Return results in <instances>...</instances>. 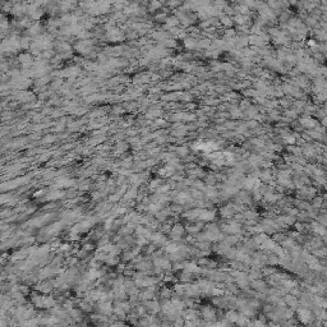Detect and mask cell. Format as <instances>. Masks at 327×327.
<instances>
[{
  "mask_svg": "<svg viewBox=\"0 0 327 327\" xmlns=\"http://www.w3.org/2000/svg\"><path fill=\"white\" fill-rule=\"evenodd\" d=\"M81 74V68L77 67V65H73V67H68L63 70H60L59 73V77H65V78H76L77 76Z\"/></svg>",
  "mask_w": 327,
  "mask_h": 327,
  "instance_id": "cell-1",
  "label": "cell"
},
{
  "mask_svg": "<svg viewBox=\"0 0 327 327\" xmlns=\"http://www.w3.org/2000/svg\"><path fill=\"white\" fill-rule=\"evenodd\" d=\"M18 60L22 64V68H25V69L31 68L35 64V60H33V56L31 53H21L18 55Z\"/></svg>",
  "mask_w": 327,
  "mask_h": 327,
  "instance_id": "cell-2",
  "label": "cell"
},
{
  "mask_svg": "<svg viewBox=\"0 0 327 327\" xmlns=\"http://www.w3.org/2000/svg\"><path fill=\"white\" fill-rule=\"evenodd\" d=\"M92 46H93V42L91 40H82V41H78V44L74 47L81 54H88L92 50Z\"/></svg>",
  "mask_w": 327,
  "mask_h": 327,
  "instance_id": "cell-3",
  "label": "cell"
},
{
  "mask_svg": "<svg viewBox=\"0 0 327 327\" xmlns=\"http://www.w3.org/2000/svg\"><path fill=\"white\" fill-rule=\"evenodd\" d=\"M12 13H13V16L16 17H23L25 14H27V4L25 3H17L14 4L13 9H12Z\"/></svg>",
  "mask_w": 327,
  "mask_h": 327,
  "instance_id": "cell-4",
  "label": "cell"
},
{
  "mask_svg": "<svg viewBox=\"0 0 327 327\" xmlns=\"http://www.w3.org/2000/svg\"><path fill=\"white\" fill-rule=\"evenodd\" d=\"M99 311L104 314H110L114 312V308H113V304L109 300H99Z\"/></svg>",
  "mask_w": 327,
  "mask_h": 327,
  "instance_id": "cell-5",
  "label": "cell"
},
{
  "mask_svg": "<svg viewBox=\"0 0 327 327\" xmlns=\"http://www.w3.org/2000/svg\"><path fill=\"white\" fill-rule=\"evenodd\" d=\"M183 234H184V227L178 224V225H174V227L171 229V234H170V236H171V239L179 240Z\"/></svg>",
  "mask_w": 327,
  "mask_h": 327,
  "instance_id": "cell-6",
  "label": "cell"
},
{
  "mask_svg": "<svg viewBox=\"0 0 327 327\" xmlns=\"http://www.w3.org/2000/svg\"><path fill=\"white\" fill-rule=\"evenodd\" d=\"M74 8L76 7L73 4H70L68 0H60V3H59V9H60V12H62L63 14L68 13L69 10H73Z\"/></svg>",
  "mask_w": 327,
  "mask_h": 327,
  "instance_id": "cell-7",
  "label": "cell"
},
{
  "mask_svg": "<svg viewBox=\"0 0 327 327\" xmlns=\"http://www.w3.org/2000/svg\"><path fill=\"white\" fill-rule=\"evenodd\" d=\"M153 294H155V287L152 286H148L147 290H144V292H142L139 294V298L142 300H151L153 298Z\"/></svg>",
  "mask_w": 327,
  "mask_h": 327,
  "instance_id": "cell-8",
  "label": "cell"
},
{
  "mask_svg": "<svg viewBox=\"0 0 327 327\" xmlns=\"http://www.w3.org/2000/svg\"><path fill=\"white\" fill-rule=\"evenodd\" d=\"M180 23V21H179V18L175 16V17H167L166 18V21H165V27L166 28H173V27H176Z\"/></svg>",
  "mask_w": 327,
  "mask_h": 327,
  "instance_id": "cell-9",
  "label": "cell"
},
{
  "mask_svg": "<svg viewBox=\"0 0 327 327\" xmlns=\"http://www.w3.org/2000/svg\"><path fill=\"white\" fill-rule=\"evenodd\" d=\"M146 307L148 311H151L152 313H156L159 312L161 308H160V304L157 303L156 300H146Z\"/></svg>",
  "mask_w": 327,
  "mask_h": 327,
  "instance_id": "cell-10",
  "label": "cell"
},
{
  "mask_svg": "<svg viewBox=\"0 0 327 327\" xmlns=\"http://www.w3.org/2000/svg\"><path fill=\"white\" fill-rule=\"evenodd\" d=\"M106 55H113V56H119L123 54V47L115 46V47H107L106 49Z\"/></svg>",
  "mask_w": 327,
  "mask_h": 327,
  "instance_id": "cell-11",
  "label": "cell"
},
{
  "mask_svg": "<svg viewBox=\"0 0 327 327\" xmlns=\"http://www.w3.org/2000/svg\"><path fill=\"white\" fill-rule=\"evenodd\" d=\"M64 196V192H62V190H58V189H55V190H51L49 194L46 196V199H49V201H55V199H59V198H62Z\"/></svg>",
  "mask_w": 327,
  "mask_h": 327,
  "instance_id": "cell-12",
  "label": "cell"
},
{
  "mask_svg": "<svg viewBox=\"0 0 327 327\" xmlns=\"http://www.w3.org/2000/svg\"><path fill=\"white\" fill-rule=\"evenodd\" d=\"M215 217V212L212 211H208V210H201V213H199V219L203 220V221H210Z\"/></svg>",
  "mask_w": 327,
  "mask_h": 327,
  "instance_id": "cell-13",
  "label": "cell"
},
{
  "mask_svg": "<svg viewBox=\"0 0 327 327\" xmlns=\"http://www.w3.org/2000/svg\"><path fill=\"white\" fill-rule=\"evenodd\" d=\"M136 233H137L138 236H144V238H148V239H150V236H151V234H152L148 229L143 227V226H138L137 230H136Z\"/></svg>",
  "mask_w": 327,
  "mask_h": 327,
  "instance_id": "cell-14",
  "label": "cell"
},
{
  "mask_svg": "<svg viewBox=\"0 0 327 327\" xmlns=\"http://www.w3.org/2000/svg\"><path fill=\"white\" fill-rule=\"evenodd\" d=\"M32 40L30 36H23V37H21V47L22 49H30L31 45H32Z\"/></svg>",
  "mask_w": 327,
  "mask_h": 327,
  "instance_id": "cell-15",
  "label": "cell"
},
{
  "mask_svg": "<svg viewBox=\"0 0 327 327\" xmlns=\"http://www.w3.org/2000/svg\"><path fill=\"white\" fill-rule=\"evenodd\" d=\"M184 271L190 272V273H194V272L199 271V267H198L196 263H185V264H184Z\"/></svg>",
  "mask_w": 327,
  "mask_h": 327,
  "instance_id": "cell-16",
  "label": "cell"
},
{
  "mask_svg": "<svg viewBox=\"0 0 327 327\" xmlns=\"http://www.w3.org/2000/svg\"><path fill=\"white\" fill-rule=\"evenodd\" d=\"M44 13H45V10L44 9H41V8H39L37 10H35L33 13L31 14V16H28L31 19H33V21H39V19H41V17L44 16Z\"/></svg>",
  "mask_w": 327,
  "mask_h": 327,
  "instance_id": "cell-17",
  "label": "cell"
},
{
  "mask_svg": "<svg viewBox=\"0 0 327 327\" xmlns=\"http://www.w3.org/2000/svg\"><path fill=\"white\" fill-rule=\"evenodd\" d=\"M79 307H81V309H82V311H84V312H91V311L93 309L91 299H90L88 301H82L81 304H79Z\"/></svg>",
  "mask_w": 327,
  "mask_h": 327,
  "instance_id": "cell-18",
  "label": "cell"
},
{
  "mask_svg": "<svg viewBox=\"0 0 327 327\" xmlns=\"http://www.w3.org/2000/svg\"><path fill=\"white\" fill-rule=\"evenodd\" d=\"M180 247L176 244V243H167L166 245H165V250L170 254V253H174V252H176L178 249H179Z\"/></svg>",
  "mask_w": 327,
  "mask_h": 327,
  "instance_id": "cell-19",
  "label": "cell"
},
{
  "mask_svg": "<svg viewBox=\"0 0 327 327\" xmlns=\"http://www.w3.org/2000/svg\"><path fill=\"white\" fill-rule=\"evenodd\" d=\"M162 7V3L159 2V0H150V4H148V8L150 10H157Z\"/></svg>",
  "mask_w": 327,
  "mask_h": 327,
  "instance_id": "cell-20",
  "label": "cell"
},
{
  "mask_svg": "<svg viewBox=\"0 0 327 327\" xmlns=\"http://www.w3.org/2000/svg\"><path fill=\"white\" fill-rule=\"evenodd\" d=\"M78 39H82V40H88L90 37H92V33L90 31H86V30H82L78 35H77Z\"/></svg>",
  "mask_w": 327,
  "mask_h": 327,
  "instance_id": "cell-21",
  "label": "cell"
},
{
  "mask_svg": "<svg viewBox=\"0 0 327 327\" xmlns=\"http://www.w3.org/2000/svg\"><path fill=\"white\" fill-rule=\"evenodd\" d=\"M137 269L141 270V271H147L151 269V263L146 262V261H141L138 264H137Z\"/></svg>",
  "mask_w": 327,
  "mask_h": 327,
  "instance_id": "cell-22",
  "label": "cell"
},
{
  "mask_svg": "<svg viewBox=\"0 0 327 327\" xmlns=\"http://www.w3.org/2000/svg\"><path fill=\"white\" fill-rule=\"evenodd\" d=\"M183 316H185L184 318H187V320H194V318H197V313L193 309H188V311L183 312Z\"/></svg>",
  "mask_w": 327,
  "mask_h": 327,
  "instance_id": "cell-23",
  "label": "cell"
},
{
  "mask_svg": "<svg viewBox=\"0 0 327 327\" xmlns=\"http://www.w3.org/2000/svg\"><path fill=\"white\" fill-rule=\"evenodd\" d=\"M202 314H203L204 318H213V317H215V312H213L211 308H208V307H206V308L203 309Z\"/></svg>",
  "mask_w": 327,
  "mask_h": 327,
  "instance_id": "cell-24",
  "label": "cell"
},
{
  "mask_svg": "<svg viewBox=\"0 0 327 327\" xmlns=\"http://www.w3.org/2000/svg\"><path fill=\"white\" fill-rule=\"evenodd\" d=\"M239 318V314H236L235 312H227L226 314V320H229L230 322H236Z\"/></svg>",
  "mask_w": 327,
  "mask_h": 327,
  "instance_id": "cell-25",
  "label": "cell"
},
{
  "mask_svg": "<svg viewBox=\"0 0 327 327\" xmlns=\"http://www.w3.org/2000/svg\"><path fill=\"white\" fill-rule=\"evenodd\" d=\"M136 196H137V189L133 188V189H130V190H128V192L125 193L124 198H125V199H130V198H134Z\"/></svg>",
  "mask_w": 327,
  "mask_h": 327,
  "instance_id": "cell-26",
  "label": "cell"
},
{
  "mask_svg": "<svg viewBox=\"0 0 327 327\" xmlns=\"http://www.w3.org/2000/svg\"><path fill=\"white\" fill-rule=\"evenodd\" d=\"M184 45L188 47V49H193V47L197 45V42H196V40H193V39H188V40L184 41Z\"/></svg>",
  "mask_w": 327,
  "mask_h": 327,
  "instance_id": "cell-27",
  "label": "cell"
},
{
  "mask_svg": "<svg viewBox=\"0 0 327 327\" xmlns=\"http://www.w3.org/2000/svg\"><path fill=\"white\" fill-rule=\"evenodd\" d=\"M62 77L60 78H56L53 83H51V88H54V90H56V88H59V87H62Z\"/></svg>",
  "mask_w": 327,
  "mask_h": 327,
  "instance_id": "cell-28",
  "label": "cell"
},
{
  "mask_svg": "<svg viewBox=\"0 0 327 327\" xmlns=\"http://www.w3.org/2000/svg\"><path fill=\"white\" fill-rule=\"evenodd\" d=\"M257 215L254 213L253 211H247L244 212V219H248V220H253V219H256Z\"/></svg>",
  "mask_w": 327,
  "mask_h": 327,
  "instance_id": "cell-29",
  "label": "cell"
},
{
  "mask_svg": "<svg viewBox=\"0 0 327 327\" xmlns=\"http://www.w3.org/2000/svg\"><path fill=\"white\" fill-rule=\"evenodd\" d=\"M160 183H161V180H160V179H155V180L151 181L150 188H151V189H155V188H157V187H160Z\"/></svg>",
  "mask_w": 327,
  "mask_h": 327,
  "instance_id": "cell-30",
  "label": "cell"
},
{
  "mask_svg": "<svg viewBox=\"0 0 327 327\" xmlns=\"http://www.w3.org/2000/svg\"><path fill=\"white\" fill-rule=\"evenodd\" d=\"M166 18H167V16H166L165 13H160V14H157V16L155 17V19H156L157 22H165Z\"/></svg>",
  "mask_w": 327,
  "mask_h": 327,
  "instance_id": "cell-31",
  "label": "cell"
},
{
  "mask_svg": "<svg viewBox=\"0 0 327 327\" xmlns=\"http://www.w3.org/2000/svg\"><path fill=\"white\" fill-rule=\"evenodd\" d=\"M167 4L170 8H176L180 4V0H167Z\"/></svg>",
  "mask_w": 327,
  "mask_h": 327,
  "instance_id": "cell-32",
  "label": "cell"
},
{
  "mask_svg": "<svg viewBox=\"0 0 327 327\" xmlns=\"http://www.w3.org/2000/svg\"><path fill=\"white\" fill-rule=\"evenodd\" d=\"M170 295H171V292H170V290H169L167 287H164V289H162V292H161V297H162V298H169Z\"/></svg>",
  "mask_w": 327,
  "mask_h": 327,
  "instance_id": "cell-33",
  "label": "cell"
},
{
  "mask_svg": "<svg viewBox=\"0 0 327 327\" xmlns=\"http://www.w3.org/2000/svg\"><path fill=\"white\" fill-rule=\"evenodd\" d=\"M97 58H99V60H100L101 63H104V64H106V63H107V56H106L105 54H99V56H97Z\"/></svg>",
  "mask_w": 327,
  "mask_h": 327,
  "instance_id": "cell-34",
  "label": "cell"
},
{
  "mask_svg": "<svg viewBox=\"0 0 327 327\" xmlns=\"http://www.w3.org/2000/svg\"><path fill=\"white\" fill-rule=\"evenodd\" d=\"M221 22L224 23V25H226V26H231V25H233V22H231V19H230L229 17H224Z\"/></svg>",
  "mask_w": 327,
  "mask_h": 327,
  "instance_id": "cell-35",
  "label": "cell"
},
{
  "mask_svg": "<svg viewBox=\"0 0 327 327\" xmlns=\"http://www.w3.org/2000/svg\"><path fill=\"white\" fill-rule=\"evenodd\" d=\"M55 141V137L54 136H47L44 141H42V143H51V142H54Z\"/></svg>",
  "mask_w": 327,
  "mask_h": 327,
  "instance_id": "cell-36",
  "label": "cell"
},
{
  "mask_svg": "<svg viewBox=\"0 0 327 327\" xmlns=\"http://www.w3.org/2000/svg\"><path fill=\"white\" fill-rule=\"evenodd\" d=\"M208 45H210V41H208V40H202V41L198 42V46H201V47H207Z\"/></svg>",
  "mask_w": 327,
  "mask_h": 327,
  "instance_id": "cell-37",
  "label": "cell"
},
{
  "mask_svg": "<svg viewBox=\"0 0 327 327\" xmlns=\"http://www.w3.org/2000/svg\"><path fill=\"white\" fill-rule=\"evenodd\" d=\"M101 115H104V111H102V110H95V111L91 114V116H92V118H96V116H101Z\"/></svg>",
  "mask_w": 327,
  "mask_h": 327,
  "instance_id": "cell-38",
  "label": "cell"
},
{
  "mask_svg": "<svg viewBox=\"0 0 327 327\" xmlns=\"http://www.w3.org/2000/svg\"><path fill=\"white\" fill-rule=\"evenodd\" d=\"M176 151H178V152H179V155H181V156H183V155L185 156V155H187V152H188V150H187L185 147H180V148H178Z\"/></svg>",
  "mask_w": 327,
  "mask_h": 327,
  "instance_id": "cell-39",
  "label": "cell"
},
{
  "mask_svg": "<svg viewBox=\"0 0 327 327\" xmlns=\"http://www.w3.org/2000/svg\"><path fill=\"white\" fill-rule=\"evenodd\" d=\"M83 249H86L87 252H90V250H92V249H93V244H91V243H88V244H84V245H83Z\"/></svg>",
  "mask_w": 327,
  "mask_h": 327,
  "instance_id": "cell-40",
  "label": "cell"
},
{
  "mask_svg": "<svg viewBox=\"0 0 327 327\" xmlns=\"http://www.w3.org/2000/svg\"><path fill=\"white\" fill-rule=\"evenodd\" d=\"M261 277V273L259 272H256V271H253L250 273V278H259Z\"/></svg>",
  "mask_w": 327,
  "mask_h": 327,
  "instance_id": "cell-41",
  "label": "cell"
},
{
  "mask_svg": "<svg viewBox=\"0 0 327 327\" xmlns=\"http://www.w3.org/2000/svg\"><path fill=\"white\" fill-rule=\"evenodd\" d=\"M68 2H69V3H70V4H73V5H74V7H77V3H78V2H79V0H68Z\"/></svg>",
  "mask_w": 327,
  "mask_h": 327,
  "instance_id": "cell-42",
  "label": "cell"
},
{
  "mask_svg": "<svg viewBox=\"0 0 327 327\" xmlns=\"http://www.w3.org/2000/svg\"><path fill=\"white\" fill-rule=\"evenodd\" d=\"M134 3H147V0H134Z\"/></svg>",
  "mask_w": 327,
  "mask_h": 327,
  "instance_id": "cell-43",
  "label": "cell"
},
{
  "mask_svg": "<svg viewBox=\"0 0 327 327\" xmlns=\"http://www.w3.org/2000/svg\"><path fill=\"white\" fill-rule=\"evenodd\" d=\"M159 2H161V3H166L167 0H159Z\"/></svg>",
  "mask_w": 327,
  "mask_h": 327,
  "instance_id": "cell-44",
  "label": "cell"
}]
</instances>
